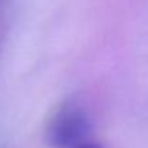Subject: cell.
Returning <instances> with one entry per match:
<instances>
[{
    "instance_id": "1",
    "label": "cell",
    "mask_w": 148,
    "mask_h": 148,
    "mask_svg": "<svg viewBox=\"0 0 148 148\" xmlns=\"http://www.w3.org/2000/svg\"><path fill=\"white\" fill-rule=\"evenodd\" d=\"M92 123L80 105L65 103L54 113L48 126L46 140L53 148H77L89 140Z\"/></svg>"
},
{
    "instance_id": "2",
    "label": "cell",
    "mask_w": 148,
    "mask_h": 148,
    "mask_svg": "<svg viewBox=\"0 0 148 148\" xmlns=\"http://www.w3.org/2000/svg\"><path fill=\"white\" fill-rule=\"evenodd\" d=\"M77 148H103L100 143H97V142H91V140H86L83 142L81 145H78Z\"/></svg>"
}]
</instances>
